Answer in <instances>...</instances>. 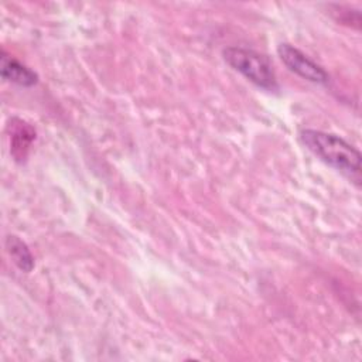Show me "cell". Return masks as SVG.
<instances>
[{
	"label": "cell",
	"instance_id": "5",
	"mask_svg": "<svg viewBox=\"0 0 362 362\" xmlns=\"http://www.w3.org/2000/svg\"><path fill=\"white\" fill-rule=\"evenodd\" d=\"M34 139H35V132L28 123L18 119H13L10 144H11V154L17 160H23L27 156V151Z\"/></svg>",
	"mask_w": 362,
	"mask_h": 362
},
{
	"label": "cell",
	"instance_id": "1",
	"mask_svg": "<svg viewBox=\"0 0 362 362\" xmlns=\"http://www.w3.org/2000/svg\"><path fill=\"white\" fill-rule=\"evenodd\" d=\"M300 139L303 144L320 160L359 184L361 153L352 144L337 134L314 129L301 130Z\"/></svg>",
	"mask_w": 362,
	"mask_h": 362
},
{
	"label": "cell",
	"instance_id": "6",
	"mask_svg": "<svg viewBox=\"0 0 362 362\" xmlns=\"http://www.w3.org/2000/svg\"><path fill=\"white\" fill-rule=\"evenodd\" d=\"M6 249L13 260V263L23 272L30 273L34 269V257L25 245L24 240H21L16 235H8L6 238Z\"/></svg>",
	"mask_w": 362,
	"mask_h": 362
},
{
	"label": "cell",
	"instance_id": "3",
	"mask_svg": "<svg viewBox=\"0 0 362 362\" xmlns=\"http://www.w3.org/2000/svg\"><path fill=\"white\" fill-rule=\"evenodd\" d=\"M277 54L283 64L296 75L301 76L303 79H307L310 82L325 85L329 81V75L325 72V69L314 62L310 57H307L303 51L296 48L291 44L281 42L277 47Z\"/></svg>",
	"mask_w": 362,
	"mask_h": 362
},
{
	"label": "cell",
	"instance_id": "2",
	"mask_svg": "<svg viewBox=\"0 0 362 362\" xmlns=\"http://www.w3.org/2000/svg\"><path fill=\"white\" fill-rule=\"evenodd\" d=\"M222 55L232 69L243 75L256 86L270 92L277 89V78L273 65L266 55L243 47H228L223 49Z\"/></svg>",
	"mask_w": 362,
	"mask_h": 362
},
{
	"label": "cell",
	"instance_id": "4",
	"mask_svg": "<svg viewBox=\"0 0 362 362\" xmlns=\"http://www.w3.org/2000/svg\"><path fill=\"white\" fill-rule=\"evenodd\" d=\"M0 64L1 78L6 81H10L20 86H33L38 81V75L33 69H30L11 55L6 54V51H1Z\"/></svg>",
	"mask_w": 362,
	"mask_h": 362
}]
</instances>
